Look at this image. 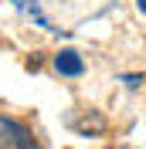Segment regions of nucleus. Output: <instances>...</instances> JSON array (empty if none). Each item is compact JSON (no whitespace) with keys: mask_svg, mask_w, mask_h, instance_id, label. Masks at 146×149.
<instances>
[{"mask_svg":"<svg viewBox=\"0 0 146 149\" xmlns=\"http://www.w3.org/2000/svg\"><path fill=\"white\" fill-rule=\"evenodd\" d=\"M0 149H37V146H34V136H31V129L24 122L0 115Z\"/></svg>","mask_w":146,"mask_h":149,"instance_id":"f257e3e1","label":"nucleus"},{"mask_svg":"<svg viewBox=\"0 0 146 149\" xmlns=\"http://www.w3.org/2000/svg\"><path fill=\"white\" fill-rule=\"evenodd\" d=\"M55 68L61 74H68V78H78L85 71V61H82L78 51H61V54H55Z\"/></svg>","mask_w":146,"mask_h":149,"instance_id":"f03ea898","label":"nucleus"},{"mask_svg":"<svg viewBox=\"0 0 146 149\" xmlns=\"http://www.w3.org/2000/svg\"><path fill=\"white\" fill-rule=\"evenodd\" d=\"M72 129H78V132H85V136H88V132H102L105 129V119H102V115H88V119H72Z\"/></svg>","mask_w":146,"mask_h":149,"instance_id":"7ed1b4c3","label":"nucleus"},{"mask_svg":"<svg viewBox=\"0 0 146 149\" xmlns=\"http://www.w3.org/2000/svg\"><path fill=\"white\" fill-rule=\"evenodd\" d=\"M136 3H139V10H143V14H146V0H136Z\"/></svg>","mask_w":146,"mask_h":149,"instance_id":"20e7f679","label":"nucleus"}]
</instances>
